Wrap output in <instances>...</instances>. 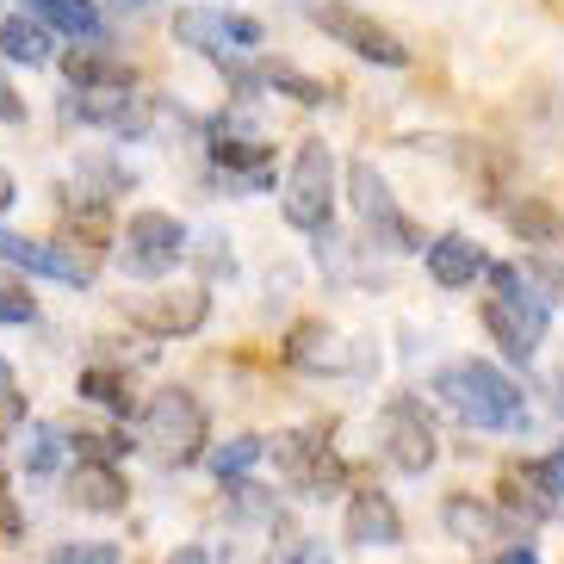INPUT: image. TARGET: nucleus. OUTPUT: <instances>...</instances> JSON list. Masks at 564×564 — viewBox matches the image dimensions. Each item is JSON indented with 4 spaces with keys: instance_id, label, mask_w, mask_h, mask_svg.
I'll use <instances>...</instances> for the list:
<instances>
[{
    "instance_id": "11",
    "label": "nucleus",
    "mask_w": 564,
    "mask_h": 564,
    "mask_svg": "<svg viewBox=\"0 0 564 564\" xmlns=\"http://www.w3.org/2000/svg\"><path fill=\"white\" fill-rule=\"evenodd\" d=\"M316 25H323L335 44H348L354 56H366V63H379V68H403V63H410V44H403L398 32H384L379 19H366L360 7H348V0L316 7Z\"/></svg>"
},
{
    "instance_id": "39",
    "label": "nucleus",
    "mask_w": 564,
    "mask_h": 564,
    "mask_svg": "<svg viewBox=\"0 0 564 564\" xmlns=\"http://www.w3.org/2000/svg\"><path fill=\"white\" fill-rule=\"evenodd\" d=\"M13 199H19V181H13V167H0V217L13 212Z\"/></svg>"
},
{
    "instance_id": "18",
    "label": "nucleus",
    "mask_w": 564,
    "mask_h": 564,
    "mask_svg": "<svg viewBox=\"0 0 564 564\" xmlns=\"http://www.w3.org/2000/svg\"><path fill=\"white\" fill-rule=\"evenodd\" d=\"M285 360L299 366V372H348V341L329 329V323H299V329L285 335Z\"/></svg>"
},
{
    "instance_id": "5",
    "label": "nucleus",
    "mask_w": 564,
    "mask_h": 564,
    "mask_svg": "<svg viewBox=\"0 0 564 564\" xmlns=\"http://www.w3.org/2000/svg\"><path fill=\"white\" fill-rule=\"evenodd\" d=\"M379 453L391 459V471H403V478H422L434 459H441V429H434V410L422 398H410V391H398V398L379 410Z\"/></svg>"
},
{
    "instance_id": "7",
    "label": "nucleus",
    "mask_w": 564,
    "mask_h": 564,
    "mask_svg": "<svg viewBox=\"0 0 564 564\" xmlns=\"http://www.w3.org/2000/svg\"><path fill=\"white\" fill-rule=\"evenodd\" d=\"M174 44H186L193 56H212V63H230V56H254L267 44L261 19L230 13V7H181L174 13Z\"/></svg>"
},
{
    "instance_id": "26",
    "label": "nucleus",
    "mask_w": 564,
    "mask_h": 564,
    "mask_svg": "<svg viewBox=\"0 0 564 564\" xmlns=\"http://www.w3.org/2000/svg\"><path fill=\"white\" fill-rule=\"evenodd\" d=\"M224 514L230 521H254V528H273L280 521V497L254 478H236V484H224Z\"/></svg>"
},
{
    "instance_id": "6",
    "label": "nucleus",
    "mask_w": 564,
    "mask_h": 564,
    "mask_svg": "<svg viewBox=\"0 0 564 564\" xmlns=\"http://www.w3.org/2000/svg\"><path fill=\"white\" fill-rule=\"evenodd\" d=\"M63 118L68 124L112 131L118 143H143V137L155 131V100L150 94H137V87H68Z\"/></svg>"
},
{
    "instance_id": "4",
    "label": "nucleus",
    "mask_w": 564,
    "mask_h": 564,
    "mask_svg": "<svg viewBox=\"0 0 564 564\" xmlns=\"http://www.w3.org/2000/svg\"><path fill=\"white\" fill-rule=\"evenodd\" d=\"M143 441L162 465H186L205 453V403L186 391V384H162L150 403H143Z\"/></svg>"
},
{
    "instance_id": "32",
    "label": "nucleus",
    "mask_w": 564,
    "mask_h": 564,
    "mask_svg": "<svg viewBox=\"0 0 564 564\" xmlns=\"http://www.w3.org/2000/svg\"><path fill=\"white\" fill-rule=\"evenodd\" d=\"M311 558V533L304 528H292V521H273V528H267V564H304Z\"/></svg>"
},
{
    "instance_id": "2",
    "label": "nucleus",
    "mask_w": 564,
    "mask_h": 564,
    "mask_svg": "<svg viewBox=\"0 0 564 564\" xmlns=\"http://www.w3.org/2000/svg\"><path fill=\"white\" fill-rule=\"evenodd\" d=\"M348 205H354V217H360V230L372 236L384 254H422L429 249V236L403 217L398 193H391V181L372 167V155H354L348 162Z\"/></svg>"
},
{
    "instance_id": "15",
    "label": "nucleus",
    "mask_w": 564,
    "mask_h": 564,
    "mask_svg": "<svg viewBox=\"0 0 564 564\" xmlns=\"http://www.w3.org/2000/svg\"><path fill=\"white\" fill-rule=\"evenodd\" d=\"M422 267H429V280L441 285V292H465V285L484 273V249L471 242V236L447 230V236H434L429 249H422Z\"/></svg>"
},
{
    "instance_id": "33",
    "label": "nucleus",
    "mask_w": 564,
    "mask_h": 564,
    "mask_svg": "<svg viewBox=\"0 0 564 564\" xmlns=\"http://www.w3.org/2000/svg\"><path fill=\"white\" fill-rule=\"evenodd\" d=\"M44 564H124V552L106 546V540H68V546H56Z\"/></svg>"
},
{
    "instance_id": "16",
    "label": "nucleus",
    "mask_w": 564,
    "mask_h": 564,
    "mask_svg": "<svg viewBox=\"0 0 564 564\" xmlns=\"http://www.w3.org/2000/svg\"><path fill=\"white\" fill-rule=\"evenodd\" d=\"M502 217H509V230L528 242L533 261H558L564 267V212H552L546 199H514Z\"/></svg>"
},
{
    "instance_id": "29",
    "label": "nucleus",
    "mask_w": 564,
    "mask_h": 564,
    "mask_svg": "<svg viewBox=\"0 0 564 564\" xmlns=\"http://www.w3.org/2000/svg\"><path fill=\"white\" fill-rule=\"evenodd\" d=\"M63 453H68V434L56 429V422H37L32 434H25V478H56V465H63Z\"/></svg>"
},
{
    "instance_id": "41",
    "label": "nucleus",
    "mask_w": 564,
    "mask_h": 564,
    "mask_svg": "<svg viewBox=\"0 0 564 564\" xmlns=\"http://www.w3.org/2000/svg\"><path fill=\"white\" fill-rule=\"evenodd\" d=\"M106 7H112V13H124V19H137V13H150L155 0H106Z\"/></svg>"
},
{
    "instance_id": "24",
    "label": "nucleus",
    "mask_w": 564,
    "mask_h": 564,
    "mask_svg": "<svg viewBox=\"0 0 564 564\" xmlns=\"http://www.w3.org/2000/svg\"><path fill=\"white\" fill-rule=\"evenodd\" d=\"M261 459H267V434H230V441L205 447V465H212V478H217V484L249 478V471H254Z\"/></svg>"
},
{
    "instance_id": "25",
    "label": "nucleus",
    "mask_w": 564,
    "mask_h": 564,
    "mask_svg": "<svg viewBox=\"0 0 564 564\" xmlns=\"http://www.w3.org/2000/svg\"><path fill=\"white\" fill-rule=\"evenodd\" d=\"M0 56H7V63H25V68H44L51 63V32L25 13L0 19Z\"/></svg>"
},
{
    "instance_id": "34",
    "label": "nucleus",
    "mask_w": 564,
    "mask_h": 564,
    "mask_svg": "<svg viewBox=\"0 0 564 564\" xmlns=\"http://www.w3.org/2000/svg\"><path fill=\"white\" fill-rule=\"evenodd\" d=\"M32 316H37L32 292H25V285H13V280H0V323H32Z\"/></svg>"
},
{
    "instance_id": "17",
    "label": "nucleus",
    "mask_w": 564,
    "mask_h": 564,
    "mask_svg": "<svg viewBox=\"0 0 564 564\" xmlns=\"http://www.w3.org/2000/svg\"><path fill=\"white\" fill-rule=\"evenodd\" d=\"M68 502L87 514H118L124 502H131V490H124V471L118 465H94L82 459L75 471H68Z\"/></svg>"
},
{
    "instance_id": "20",
    "label": "nucleus",
    "mask_w": 564,
    "mask_h": 564,
    "mask_svg": "<svg viewBox=\"0 0 564 564\" xmlns=\"http://www.w3.org/2000/svg\"><path fill=\"white\" fill-rule=\"evenodd\" d=\"M441 528L459 540V546H490V540H502V514H497V502H478V497H447L441 502Z\"/></svg>"
},
{
    "instance_id": "10",
    "label": "nucleus",
    "mask_w": 564,
    "mask_h": 564,
    "mask_svg": "<svg viewBox=\"0 0 564 564\" xmlns=\"http://www.w3.org/2000/svg\"><path fill=\"white\" fill-rule=\"evenodd\" d=\"M0 261L25 267V273H37V280L75 285V292H87V285L100 280L94 249H75V242H37V236H13V230H0Z\"/></svg>"
},
{
    "instance_id": "3",
    "label": "nucleus",
    "mask_w": 564,
    "mask_h": 564,
    "mask_svg": "<svg viewBox=\"0 0 564 564\" xmlns=\"http://www.w3.org/2000/svg\"><path fill=\"white\" fill-rule=\"evenodd\" d=\"M280 212L304 236H323L335 224V150L323 137L299 143V155L285 167V186H280Z\"/></svg>"
},
{
    "instance_id": "9",
    "label": "nucleus",
    "mask_w": 564,
    "mask_h": 564,
    "mask_svg": "<svg viewBox=\"0 0 564 564\" xmlns=\"http://www.w3.org/2000/svg\"><path fill=\"white\" fill-rule=\"evenodd\" d=\"M273 459H280L285 484L311 502H329L341 484H348V465L329 441H316V434H273Z\"/></svg>"
},
{
    "instance_id": "40",
    "label": "nucleus",
    "mask_w": 564,
    "mask_h": 564,
    "mask_svg": "<svg viewBox=\"0 0 564 564\" xmlns=\"http://www.w3.org/2000/svg\"><path fill=\"white\" fill-rule=\"evenodd\" d=\"M167 564H212V552H205V546H181V552H167Z\"/></svg>"
},
{
    "instance_id": "43",
    "label": "nucleus",
    "mask_w": 564,
    "mask_h": 564,
    "mask_svg": "<svg viewBox=\"0 0 564 564\" xmlns=\"http://www.w3.org/2000/svg\"><path fill=\"white\" fill-rule=\"evenodd\" d=\"M546 398H552V410H558V422H564V372H552V391H546Z\"/></svg>"
},
{
    "instance_id": "36",
    "label": "nucleus",
    "mask_w": 564,
    "mask_h": 564,
    "mask_svg": "<svg viewBox=\"0 0 564 564\" xmlns=\"http://www.w3.org/2000/svg\"><path fill=\"white\" fill-rule=\"evenodd\" d=\"M19 540H25V521H19V502L7 490V478H0V546H19Z\"/></svg>"
},
{
    "instance_id": "19",
    "label": "nucleus",
    "mask_w": 564,
    "mask_h": 564,
    "mask_svg": "<svg viewBox=\"0 0 564 564\" xmlns=\"http://www.w3.org/2000/svg\"><path fill=\"white\" fill-rule=\"evenodd\" d=\"M19 13L44 32H63L68 44H100V7L94 0H19Z\"/></svg>"
},
{
    "instance_id": "35",
    "label": "nucleus",
    "mask_w": 564,
    "mask_h": 564,
    "mask_svg": "<svg viewBox=\"0 0 564 564\" xmlns=\"http://www.w3.org/2000/svg\"><path fill=\"white\" fill-rule=\"evenodd\" d=\"M528 280L546 292V304H564V267L558 261H528Z\"/></svg>"
},
{
    "instance_id": "37",
    "label": "nucleus",
    "mask_w": 564,
    "mask_h": 564,
    "mask_svg": "<svg viewBox=\"0 0 564 564\" xmlns=\"http://www.w3.org/2000/svg\"><path fill=\"white\" fill-rule=\"evenodd\" d=\"M19 422H25V403H19V391H7V398H0V441H7Z\"/></svg>"
},
{
    "instance_id": "22",
    "label": "nucleus",
    "mask_w": 564,
    "mask_h": 564,
    "mask_svg": "<svg viewBox=\"0 0 564 564\" xmlns=\"http://www.w3.org/2000/svg\"><path fill=\"white\" fill-rule=\"evenodd\" d=\"M478 316H484V329H490V341L502 348V360H514V366H528L533 354H540V341H546V335L533 329V323H521L514 311H502L497 299H484Z\"/></svg>"
},
{
    "instance_id": "14",
    "label": "nucleus",
    "mask_w": 564,
    "mask_h": 564,
    "mask_svg": "<svg viewBox=\"0 0 564 564\" xmlns=\"http://www.w3.org/2000/svg\"><path fill=\"white\" fill-rule=\"evenodd\" d=\"M348 546H403V514L384 490H354L348 497Z\"/></svg>"
},
{
    "instance_id": "13",
    "label": "nucleus",
    "mask_w": 564,
    "mask_h": 564,
    "mask_svg": "<svg viewBox=\"0 0 564 564\" xmlns=\"http://www.w3.org/2000/svg\"><path fill=\"white\" fill-rule=\"evenodd\" d=\"M484 280H490V292H484V299H497L502 311H514L521 323H533L540 335L552 329V304H546V292L528 280V267H514V261H484Z\"/></svg>"
},
{
    "instance_id": "44",
    "label": "nucleus",
    "mask_w": 564,
    "mask_h": 564,
    "mask_svg": "<svg viewBox=\"0 0 564 564\" xmlns=\"http://www.w3.org/2000/svg\"><path fill=\"white\" fill-rule=\"evenodd\" d=\"M7 391H13V366L0 360V398H7Z\"/></svg>"
},
{
    "instance_id": "12",
    "label": "nucleus",
    "mask_w": 564,
    "mask_h": 564,
    "mask_svg": "<svg viewBox=\"0 0 564 564\" xmlns=\"http://www.w3.org/2000/svg\"><path fill=\"white\" fill-rule=\"evenodd\" d=\"M131 316H137V323H143L150 335H193V329H205L212 299H205V285H181V292H155V299H137Z\"/></svg>"
},
{
    "instance_id": "21",
    "label": "nucleus",
    "mask_w": 564,
    "mask_h": 564,
    "mask_svg": "<svg viewBox=\"0 0 564 564\" xmlns=\"http://www.w3.org/2000/svg\"><path fill=\"white\" fill-rule=\"evenodd\" d=\"M63 75H68V87H137L131 63L100 51V44H75V51L63 56Z\"/></svg>"
},
{
    "instance_id": "28",
    "label": "nucleus",
    "mask_w": 564,
    "mask_h": 564,
    "mask_svg": "<svg viewBox=\"0 0 564 564\" xmlns=\"http://www.w3.org/2000/svg\"><path fill=\"white\" fill-rule=\"evenodd\" d=\"M261 94H285V100H299V106L329 100V87L316 82V75H304V68H292V63H261Z\"/></svg>"
},
{
    "instance_id": "31",
    "label": "nucleus",
    "mask_w": 564,
    "mask_h": 564,
    "mask_svg": "<svg viewBox=\"0 0 564 564\" xmlns=\"http://www.w3.org/2000/svg\"><path fill=\"white\" fill-rule=\"evenodd\" d=\"M68 453H82V459H94V465H118L131 453V441H124V434H100V429H75L68 434Z\"/></svg>"
},
{
    "instance_id": "42",
    "label": "nucleus",
    "mask_w": 564,
    "mask_h": 564,
    "mask_svg": "<svg viewBox=\"0 0 564 564\" xmlns=\"http://www.w3.org/2000/svg\"><path fill=\"white\" fill-rule=\"evenodd\" d=\"M497 564H540V552H533V546H509Z\"/></svg>"
},
{
    "instance_id": "38",
    "label": "nucleus",
    "mask_w": 564,
    "mask_h": 564,
    "mask_svg": "<svg viewBox=\"0 0 564 564\" xmlns=\"http://www.w3.org/2000/svg\"><path fill=\"white\" fill-rule=\"evenodd\" d=\"M19 118H25V106H19V94L7 82H0V124H19Z\"/></svg>"
},
{
    "instance_id": "27",
    "label": "nucleus",
    "mask_w": 564,
    "mask_h": 564,
    "mask_svg": "<svg viewBox=\"0 0 564 564\" xmlns=\"http://www.w3.org/2000/svg\"><path fill=\"white\" fill-rule=\"evenodd\" d=\"M75 391H82L87 403H100V410H112V415H131V410H137L131 379H124L118 366H87L82 379H75Z\"/></svg>"
},
{
    "instance_id": "8",
    "label": "nucleus",
    "mask_w": 564,
    "mask_h": 564,
    "mask_svg": "<svg viewBox=\"0 0 564 564\" xmlns=\"http://www.w3.org/2000/svg\"><path fill=\"white\" fill-rule=\"evenodd\" d=\"M174 261H186V224L174 212H131L124 236H118V267L131 280H162L174 273Z\"/></svg>"
},
{
    "instance_id": "30",
    "label": "nucleus",
    "mask_w": 564,
    "mask_h": 564,
    "mask_svg": "<svg viewBox=\"0 0 564 564\" xmlns=\"http://www.w3.org/2000/svg\"><path fill=\"white\" fill-rule=\"evenodd\" d=\"M521 478H528L546 502H564V441H558L552 453H540V459L521 465Z\"/></svg>"
},
{
    "instance_id": "23",
    "label": "nucleus",
    "mask_w": 564,
    "mask_h": 564,
    "mask_svg": "<svg viewBox=\"0 0 564 564\" xmlns=\"http://www.w3.org/2000/svg\"><path fill=\"white\" fill-rule=\"evenodd\" d=\"M552 509H558V502H546L528 478H521V471H509V478H502V497H497L502 528H521V533H528V528H540V521H552Z\"/></svg>"
},
{
    "instance_id": "1",
    "label": "nucleus",
    "mask_w": 564,
    "mask_h": 564,
    "mask_svg": "<svg viewBox=\"0 0 564 564\" xmlns=\"http://www.w3.org/2000/svg\"><path fill=\"white\" fill-rule=\"evenodd\" d=\"M434 398L478 434H528V391L490 360H453L434 372Z\"/></svg>"
}]
</instances>
